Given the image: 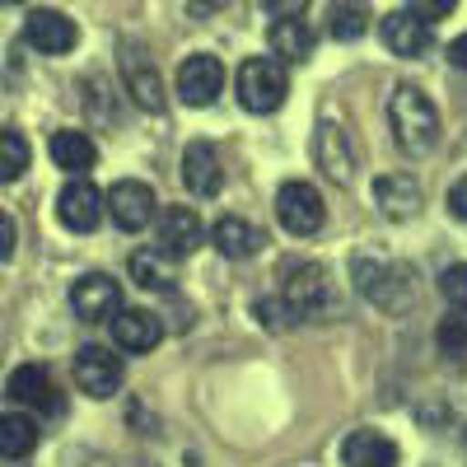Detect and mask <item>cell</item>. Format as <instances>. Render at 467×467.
I'll return each mask as SVG.
<instances>
[{"instance_id":"obj_1","label":"cell","mask_w":467,"mask_h":467,"mask_svg":"<svg viewBox=\"0 0 467 467\" xmlns=\"http://www.w3.org/2000/svg\"><path fill=\"white\" fill-rule=\"evenodd\" d=\"M281 299L290 308V318H327L337 314V281L323 262H285L281 266Z\"/></svg>"},{"instance_id":"obj_2","label":"cell","mask_w":467,"mask_h":467,"mask_svg":"<svg viewBox=\"0 0 467 467\" xmlns=\"http://www.w3.org/2000/svg\"><path fill=\"white\" fill-rule=\"evenodd\" d=\"M388 127H393V136L407 154H425L440 140V108L431 103L425 89L398 85L393 99H388Z\"/></svg>"},{"instance_id":"obj_3","label":"cell","mask_w":467,"mask_h":467,"mask_svg":"<svg viewBox=\"0 0 467 467\" xmlns=\"http://www.w3.org/2000/svg\"><path fill=\"white\" fill-rule=\"evenodd\" d=\"M356 281H360V295L374 308H383V314H407L411 299H416V276H411V266H402V262L356 257Z\"/></svg>"},{"instance_id":"obj_4","label":"cell","mask_w":467,"mask_h":467,"mask_svg":"<svg viewBox=\"0 0 467 467\" xmlns=\"http://www.w3.org/2000/svg\"><path fill=\"white\" fill-rule=\"evenodd\" d=\"M290 94V75L276 57H248L239 66V103L248 112H276Z\"/></svg>"},{"instance_id":"obj_5","label":"cell","mask_w":467,"mask_h":467,"mask_svg":"<svg viewBox=\"0 0 467 467\" xmlns=\"http://www.w3.org/2000/svg\"><path fill=\"white\" fill-rule=\"evenodd\" d=\"M276 220L285 224V234H295V239L318 234L323 220H327V206H323V197H318V187L304 182V178L281 182V192H276Z\"/></svg>"},{"instance_id":"obj_6","label":"cell","mask_w":467,"mask_h":467,"mask_svg":"<svg viewBox=\"0 0 467 467\" xmlns=\"http://www.w3.org/2000/svg\"><path fill=\"white\" fill-rule=\"evenodd\" d=\"M70 308L80 323H112L122 314V285L112 276H103V271H89V276H80L70 285Z\"/></svg>"},{"instance_id":"obj_7","label":"cell","mask_w":467,"mask_h":467,"mask_svg":"<svg viewBox=\"0 0 467 467\" xmlns=\"http://www.w3.org/2000/svg\"><path fill=\"white\" fill-rule=\"evenodd\" d=\"M75 388H80L85 398H112L117 388H122V360L112 356L108 346H80L75 350Z\"/></svg>"},{"instance_id":"obj_8","label":"cell","mask_w":467,"mask_h":467,"mask_svg":"<svg viewBox=\"0 0 467 467\" xmlns=\"http://www.w3.org/2000/svg\"><path fill=\"white\" fill-rule=\"evenodd\" d=\"M154 206H160V202H154L150 182H136V178L112 182V192L103 197V211H112V224L127 229V234H140L154 220Z\"/></svg>"},{"instance_id":"obj_9","label":"cell","mask_w":467,"mask_h":467,"mask_svg":"<svg viewBox=\"0 0 467 467\" xmlns=\"http://www.w3.org/2000/svg\"><path fill=\"white\" fill-rule=\"evenodd\" d=\"M220 89H224V66L211 52H192L178 66V99L187 108H211Z\"/></svg>"},{"instance_id":"obj_10","label":"cell","mask_w":467,"mask_h":467,"mask_svg":"<svg viewBox=\"0 0 467 467\" xmlns=\"http://www.w3.org/2000/svg\"><path fill=\"white\" fill-rule=\"evenodd\" d=\"M57 215L75 234H94L103 224V192L89 178H70L61 187V197H57Z\"/></svg>"},{"instance_id":"obj_11","label":"cell","mask_w":467,"mask_h":467,"mask_svg":"<svg viewBox=\"0 0 467 467\" xmlns=\"http://www.w3.org/2000/svg\"><path fill=\"white\" fill-rule=\"evenodd\" d=\"M24 43L37 47L43 57H66L80 43V28H75V19H66L61 10H33L24 19Z\"/></svg>"},{"instance_id":"obj_12","label":"cell","mask_w":467,"mask_h":467,"mask_svg":"<svg viewBox=\"0 0 467 467\" xmlns=\"http://www.w3.org/2000/svg\"><path fill=\"white\" fill-rule=\"evenodd\" d=\"M314 160H318V169L332 182H350V178H356V140H350V131L341 122H318Z\"/></svg>"},{"instance_id":"obj_13","label":"cell","mask_w":467,"mask_h":467,"mask_svg":"<svg viewBox=\"0 0 467 467\" xmlns=\"http://www.w3.org/2000/svg\"><path fill=\"white\" fill-rule=\"evenodd\" d=\"M122 80H127V94L145 108V112H164V80H160V70H154V61L136 47V43H127L122 47Z\"/></svg>"},{"instance_id":"obj_14","label":"cell","mask_w":467,"mask_h":467,"mask_svg":"<svg viewBox=\"0 0 467 467\" xmlns=\"http://www.w3.org/2000/svg\"><path fill=\"white\" fill-rule=\"evenodd\" d=\"M160 341H164V323L150 308H122L112 318V346L127 350V356H150Z\"/></svg>"},{"instance_id":"obj_15","label":"cell","mask_w":467,"mask_h":467,"mask_svg":"<svg viewBox=\"0 0 467 467\" xmlns=\"http://www.w3.org/2000/svg\"><path fill=\"white\" fill-rule=\"evenodd\" d=\"M182 182H187L192 197H220L224 164H220V150L211 140H192L182 150Z\"/></svg>"},{"instance_id":"obj_16","label":"cell","mask_w":467,"mask_h":467,"mask_svg":"<svg viewBox=\"0 0 467 467\" xmlns=\"http://www.w3.org/2000/svg\"><path fill=\"white\" fill-rule=\"evenodd\" d=\"M5 398L19 407H33V411H61V393L43 365H19L5 379Z\"/></svg>"},{"instance_id":"obj_17","label":"cell","mask_w":467,"mask_h":467,"mask_svg":"<svg viewBox=\"0 0 467 467\" xmlns=\"http://www.w3.org/2000/svg\"><path fill=\"white\" fill-rule=\"evenodd\" d=\"M206 239V229H202V215L192 211V206H164L160 211V248L169 257H187V253H197Z\"/></svg>"},{"instance_id":"obj_18","label":"cell","mask_w":467,"mask_h":467,"mask_svg":"<svg viewBox=\"0 0 467 467\" xmlns=\"http://www.w3.org/2000/svg\"><path fill=\"white\" fill-rule=\"evenodd\" d=\"M425 202V192L411 173H383L374 178V206L388 215V220H411Z\"/></svg>"},{"instance_id":"obj_19","label":"cell","mask_w":467,"mask_h":467,"mask_svg":"<svg viewBox=\"0 0 467 467\" xmlns=\"http://www.w3.org/2000/svg\"><path fill=\"white\" fill-rule=\"evenodd\" d=\"M383 43H388V52H393V57L416 61V57L431 52L435 37H431V24H420L407 10H393V15H383Z\"/></svg>"},{"instance_id":"obj_20","label":"cell","mask_w":467,"mask_h":467,"mask_svg":"<svg viewBox=\"0 0 467 467\" xmlns=\"http://www.w3.org/2000/svg\"><path fill=\"white\" fill-rule=\"evenodd\" d=\"M127 271H131V281H136L140 290H154V295H173V290H178V257H169L164 248H140V253H131Z\"/></svg>"},{"instance_id":"obj_21","label":"cell","mask_w":467,"mask_h":467,"mask_svg":"<svg viewBox=\"0 0 467 467\" xmlns=\"http://www.w3.org/2000/svg\"><path fill=\"white\" fill-rule=\"evenodd\" d=\"M211 244L220 248V257H234V262H244V257L262 253L266 234H262V229H257L253 220H244V215H220V220H215V229H211Z\"/></svg>"},{"instance_id":"obj_22","label":"cell","mask_w":467,"mask_h":467,"mask_svg":"<svg viewBox=\"0 0 467 467\" xmlns=\"http://www.w3.org/2000/svg\"><path fill=\"white\" fill-rule=\"evenodd\" d=\"M271 57H276L281 66L308 61V57H314V28H308L299 15L276 19V24H271Z\"/></svg>"},{"instance_id":"obj_23","label":"cell","mask_w":467,"mask_h":467,"mask_svg":"<svg viewBox=\"0 0 467 467\" xmlns=\"http://www.w3.org/2000/svg\"><path fill=\"white\" fill-rule=\"evenodd\" d=\"M341 462L346 467H398V444L379 431H356L341 444Z\"/></svg>"},{"instance_id":"obj_24","label":"cell","mask_w":467,"mask_h":467,"mask_svg":"<svg viewBox=\"0 0 467 467\" xmlns=\"http://www.w3.org/2000/svg\"><path fill=\"white\" fill-rule=\"evenodd\" d=\"M94 160H99V150L85 131H57L52 136V164L66 169L70 178H85L94 169Z\"/></svg>"},{"instance_id":"obj_25","label":"cell","mask_w":467,"mask_h":467,"mask_svg":"<svg viewBox=\"0 0 467 467\" xmlns=\"http://www.w3.org/2000/svg\"><path fill=\"white\" fill-rule=\"evenodd\" d=\"M37 420L33 416H24V411H5L0 416V458L5 462H19V458H28L33 449H37Z\"/></svg>"},{"instance_id":"obj_26","label":"cell","mask_w":467,"mask_h":467,"mask_svg":"<svg viewBox=\"0 0 467 467\" xmlns=\"http://www.w3.org/2000/svg\"><path fill=\"white\" fill-rule=\"evenodd\" d=\"M327 33L337 37V43H356V37L369 33V10L360 5V0H332V10H327Z\"/></svg>"},{"instance_id":"obj_27","label":"cell","mask_w":467,"mask_h":467,"mask_svg":"<svg viewBox=\"0 0 467 467\" xmlns=\"http://www.w3.org/2000/svg\"><path fill=\"white\" fill-rule=\"evenodd\" d=\"M28 160H33L28 140H24L15 127H0V182H15V178H24Z\"/></svg>"},{"instance_id":"obj_28","label":"cell","mask_w":467,"mask_h":467,"mask_svg":"<svg viewBox=\"0 0 467 467\" xmlns=\"http://www.w3.org/2000/svg\"><path fill=\"white\" fill-rule=\"evenodd\" d=\"M444 356H467V308H453V314L440 318V332H435Z\"/></svg>"},{"instance_id":"obj_29","label":"cell","mask_w":467,"mask_h":467,"mask_svg":"<svg viewBox=\"0 0 467 467\" xmlns=\"http://www.w3.org/2000/svg\"><path fill=\"white\" fill-rule=\"evenodd\" d=\"M253 314H257V323L271 327V332H285V327H290V308H285L281 295H276V299H257V304H253Z\"/></svg>"},{"instance_id":"obj_30","label":"cell","mask_w":467,"mask_h":467,"mask_svg":"<svg viewBox=\"0 0 467 467\" xmlns=\"http://www.w3.org/2000/svg\"><path fill=\"white\" fill-rule=\"evenodd\" d=\"M440 290H444L449 308H467V262H458V266L444 271V276H440Z\"/></svg>"},{"instance_id":"obj_31","label":"cell","mask_w":467,"mask_h":467,"mask_svg":"<svg viewBox=\"0 0 467 467\" xmlns=\"http://www.w3.org/2000/svg\"><path fill=\"white\" fill-rule=\"evenodd\" d=\"M402 10L416 15L420 24H435V19H449V15L458 10V0H407Z\"/></svg>"},{"instance_id":"obj_32","label":"cell","mask_w":467,"mask_h":467,"mask_svg":"<svg viewBox=\"0 0 467 467\" xmlns=\"http://www.w3.org/2000/svg\"><path fill=\"white\" fill-rule=\"evenodd\" d=\"M15 244H19V229H15V220L5 211H0V262L15 257Z\"/></svg>"},{"instance_id":"obj_33","label":"cell","mask_w":467,"mask_h":467,"mask_svg":"<svg viewBox=\"0 0 467 467\" xmlns=\"http://www.w3.org/2000/svg\"><path fill=\"white\" fill-rule=\"evenodd\" d=\"M257 5H262L266 15H276V19H290V15H304L308 0H257Z\"/></svg>"},{"instance_id":"obj_34","label":"cell","mask_w":467,"mask_h":467,"mask_svg":"<svg viewBox=\"0 0 467 467\" xmlns=\"http://www.w3.org/2000/svg\"><path fill=\"white\" fill-rule=\"evenodd\" d=\"M449 211H453L458 220H467V178H458V182L449 187Z\"/></svg>"},{"instance_id":"obj_35","label":"cell","mask_w":467,"mask_h":467,"mask_svg":"<svg viewBox=\"0 0 467 467\" xmlns=\"http://www.w3.org/2000/svg\"><path fill=\"white\" fill-rule=\"evenodd\" d=\"M229 5V0H187V15L192 19H211V15H220Z\"/></svg>"},{"instance_id":"obj_36","label":"cell","mask_w":467,"mask_h":467,"mask_svg":"<svg viewBox=\"0 0 467 467\" xmlns=\"http://www.w3.org/2000/svg\"><path fill=\"white\" fill-rule=\"evenodd\" d=\"M449 61H453L458 70H467V33H462V37H453V43H449Z\"/></svg>"},{"instance_id":"obj_37","label":"cell","mask_w":467,"mask_h":467,"mask_svg":"<svg viewBox=\"0 0 467 467\" xmlns=\"http://www.w3.org/2000/svg\"><path fill=\"white\" fill-rule=\"evenodd\" d=\"M0 5H24V0H0Z\"/></svg>"}]
</instances>
